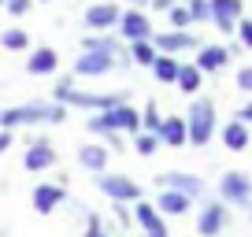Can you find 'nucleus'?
<instances>
[{
    "label": "nucleus",
    "instance_id": "nucleus-3",
    "mask_svg": "<svg viewBox=\"0 0 252 237\" xmlns=\"http://www.w3.org/2000/svg\"><path fill=\"white\" fill-rule=\"evenodd\" d=\"M186 122H189V145L193 148H208L219 130V108H215L212 96H193L186 111Z\"/></svg>",
    "mask_w": 252,
    "mask_h": 237
},
{
    "label": "nucleus",
    "instance_id": "nucleus-15",
    "mask_svg": "<svg viewBox=\"0 0 252 237\" xmlns=\"http://www.w3.org/2000/svg\"><path fill=\"white\" fill-rule=\"evenodd\" d=\"M156 48L167 56H182V52H193V48H200V37L193 30H167V33H156Z\"/></svg>",
    "mask_w": 252,
    "mask_h": 237
},
{
    "label": "nucleus",
    "instance_id": "nucleus-38",
    "mask_svg": "<svg viewBox=\"0 0 252 237\" xmlns=\"http://www.w3.org/2000/svg\"><path fill=\"white\" fill-rule=\"evenodd\" d=\"M141 237H163V234H141Z\"/></svg>",
    "mask_w": 252,
    "mask_h": 237
},
{
    "label": "nucleus",
    "instance_id": "nucleus-32",
    "mask_svg": "<svg viewBox=\"0 0 252 237\" xmlns=\"http://www.w3.org/2000/svg\"><path fill=\"white\" fill-rule=\"evenodd\" d=\"M37 4V0H8L4 8H8V15H15V19H23V15H30V8Z\"/></svg>",
    "mask_w": 252,
    "mask_h": 237
},
{
    "label": "nucleus",
    "instance_id": "nucleus-31",
    "mask_svg": "<svg viewBox=\"0 0 252 237\" xmlns=\"http://www.w3.org/2000/svg\"><path fill=\"white\" fill-rule=\"evenodd\" d=\"M82 48H119V41L111 37V33H89V37L82 41Z\"/></svg>",
    "mask_w": 252,
    "mask_h": 237
},
{
    "label": "nucleus",
    "instance_id": "nucleus-20",
    "mask_svg": "<svg viewBox=\"0 0 252 237\" xmlns=\"http://www.w3.org/2000/svg\"><path fill=\"white\" fill-rule=\"evenodd\" d=\"M159 141H163V148H182V145H189L186 115H163V122H159Z\"/></svg>",
    "mask_w": 252,
    "mask_h": 237
},
{
    "label": "nucleus",
    "instance_id": "nucleus-39",
    "mask_svg": "<svg viewBox=\"0 0 252 237\" xmlns=\"http://www.w3.org/2000/svg\"><path fill=\"white\" fill-rule=\"evenodd\" d=\"M130 4H149V0H130Z\"/></svg>",
    "mask_w": 252,
    "mask_h": 237
},
{
    "label": "nucleus",
    "instance_id": "nucleus-28",
    "mask_svg": "<svg viewBox=\"0 0 252 237\" xmlns=\"http://www.w3.org/2000/svg\"><path fill=\"white\" fill-rule=\"evenodd\" d=\"M159 122H163V118H159L156 100H149V104L141 108V130H149V134H159Z\"/></svg>",
    "mask_w": 252,
    "mask_h": 237
},
{
    "label": "nucleus",
    "instance_id": "nucleus-33",
    "mask_svg": "<svg viewBox=\"0 0 252 237\" xmlns=\"http://www.w3.org/2000/svg\"><path fill=\"white\" fill-rule=\"evenodd\" d=\"M237 89H241L245 96H252V63L237 67Z\"/></svg>",
    "mask_w": 252,
    "mask_h": 237
},
{
    "label": "nucleus",
    "instance_id": "nucleus-36",
    "mask_svg": "<svg viewBox=\"0 0 252 237\" xmlns=\"http://www.w3.org/2000/svg\"><path fill=\"white\" fill-rule=\"evenodd\" d=\"M237 118H241V122H249V126H252V96H249V100L241 104V108H237Z\"/></svg>",
    "mask_w": 252,
    "mask_h": 237
},
{
    "label": "nucleus",
    "instance_id": "nucleus-7",
    "mask_svg": "<svg viewBox=\"0 0 252 237\" xmlns=\"http://www.w3.org/2000/svg\"><path fill=\"white\" fill-rule=\"evenodd\" d=\"M230 211L234 207L219 197H204L197 207V237H222L230 226Z\"/></svg>",
    "mask_w": 252,
    "mask_h": 237
},
{
    "label": "nucleus",
    "instance_id": "nucleus-18",
    "mask_svg": "<svg viewBox=\"0 0 252 237\" xmlns=\"http://www.w3.org/2000/svg\"><path fill=\"white\" fill-rule=\"evenodd\" d=\"M230 56H234V52H230L226 45H200L193 63H197L204 74H219V71H226V67H230Z\"/></svg>",
    "mask_w": 252,
    "mask_h": 237
},
{
    "label": "nucleus",
    "instance_id": "nucleus-21",
    "mask_svg": "<svg viewBox=\"0 0 252 237\" xmlns=\"http://www.w3.org/2000/svg\"><path fill=\"white\" fill-rule=\"evenodd\" d=\"M156 207L167 219H182V215H189V207H197V200H189L178 189H156Z\"/></svg>",
    "mask_w": 252,
    "mask_h": 237
},
{
    "label": "nucleus",
    "instance_id": "nucleus-37",
    "mask_svg": "<svg viewBox=\"0 0 252 237\" xmlns=\"http://www.w3.org/2000/svg\"><path fill=\"white\" fill-rule=\"evenodd\" d=\"M149 4H152L156 11H171V8H174V0H149Z\"/></svg>",
    "mask_w": 252,
    "mask_h": 237
},
{
    "label": "nucleus",
    "instance_id": "nucleus-1",
    "mask_svg": "<svg viewBox=\"0 0 252 237\" xmlns=\"http://www.w3.org/2000/svg\"><path fill=\"white\" fill-rule=\"evenodd\" d=\"M67 118V104L56 100H30L15 108H0V126L4 130H23V126H56Z\"/></svg>",
    "mask_w": 252,
    "mask_h": 237
},
{
    "label": "nucleus",
    "instance_id": "nucleus-13",
    "mask_svg": "<svg viewBox=\"0 0 252 237\" xmlns=\"http://www.w3.org/2000/svg\"><path fill=\"white\" fill-rule=\"evenodd\" d=\"M219 141H222V148H226V152H252V126L234 115V118L222 122Z\"/></svg>",
    "mask_w": 252,
    "mask_h": 237
},
{
    "label": "nucleus",
    "instance_id": "nucleus-41",
    "mask_svg": "<svg viewBox=\"0 0 252 237\" xmlns=\"http://www.w3.org/2000/svg\"><path fill=\"white\" fill-rule=\"evenodd\" d=\"M4 4H8V0H0V8H4Z\"/></svg>",
    "mask_w": 252,
    "mask_h": 237
},
{
    "label": "nucleus",
    "instance_id": "nucleus-4",
    "mask_svg": "<svg viewBox=\"0 0 252 237\" xmlns=\"http://www.w3.org/2000/svg\"><path fill=\"white\" fill-rule=\"evenodd\" d=\"M119 67H130V59H123V48H82V56L71 63L74 78H108Z\"/></svg>",
    "mask_w": 252,
    "mask_h": 237
},
{
    "label": "nucleus",
    "instance_id": "nucleus-2",
    "mask_svg": "<svg viewBox=\"0 0 252 237\" xmlns=\"http://www.w3.org/2000/svg\"><path fill=\"white\" fill-rule=\"evenodd\" d=\"M86 130L93 137H108V134H141V111L134 108L130 100L115 104V108L108 111H93V115L86 118Z\"/></svg>",
    "mask_w": 252,
    "mask_h": 237
},
{
    "label": "nucleus",
    "instance_id": "nucleus-25",
    "mask_svg": "<svg viewBox=\"0 0 252 237\" xmlns=\"http://www.w3.org/2000/svg\"><path fill=\"white\" fill-rule=\"evenodd\" d=\"M82 237H119V234L108 226V222H104V215L86 211V230H82Z\"/></svg>",
    "mask_w": 252,
    "mask_h": 237
},
{
    "label": "nucleus",
    "instance_id": "nucleus-40",
    "mask_svg": "<svg viewBox=\"0 0 252 237\" xmlns=\"http://www.w3.org/2000/svg\"><path fill=\"white\" fill-rule=\"evenodd\" d=\"M0 237H8V230H0Z\"/></svg>",
    "mask_w": 252,
    "mask_h": 237
},
{
    "label": "nucleus",
    "instance_id": "nucleus-42",
    "mask_svg": "<svg viewBox=\"0 0 252 237\" xmlns=\"http://www.w3.org/2000/svg\"><path fill=\"white\" fill-rule=\"evenodd\" d=\"M41 4H48V0H41Z\"/></svg>",
    "mask_w": 252,
    "mask_h": 237
},
{
    "label": "nucleus",
    "instance_id": "nucleus-10",
    "mask_svg": "<svg viewBox=\"0 0 252 237\" xmlns=\"http://www.w3.org/2000/svg\"><path fill=\"white\" fill-rule=\"evenodd\" d=\"M30 204H33V211H37V215L60 211V207L67 204V185H63V182H37L30 189Z\"/></svg>",
    "mask_w": 252,
    "mask_h": 237
},
{
    "label": "nucleus",
    "instance_id": "nucleus-11",
    "mask_svg": "<svg viewBox=\"0 0 252 237\" xmlns=\"http://www.w3.org/2000/svg\"><path fill=\"white\" fill-rule=\"evenodd\" d=\"M115 30H119V37H123L126 45H130V41H152V37H156V33H152L149 15H145L141 8H126Z\"/></svg>",
    "mask_w": 252,
    "mask_h": 237
},
{
    "label": "nucleus",
    "instance_id": "nucleus-19",
    "mask_svg": "<svg viewBox=\"0 0 252 237\" xmlns=\"http://www.w3.org/2000/svg\"><path fill=\"white\" fill-rule=\"evenodd\" d=\"M60 71V52L52 45H41V48H30V59H26V74L33 78H45V74H56Z\"/></svg>",
    "mask_w": 252,
    "mask_h": 237
},
{
    "label": "nucleus",
    "instance_id": "nucleus-22",
    "mask_svg": "<svg viewBox=\"0 0 252 237\" xmlns=\"http://www.w3.org/2000/svg\"><path fill=\"white\" fill-rule=\"evenodd\" d=\"M149 71H152V78H156L159 86H174V82H178V71H182V59H178V56L159 52V56H156V63H152Z\"/></svg>",
    "mask_w": 252,
    "mask_h": 237
},
{
    "label": "nucleus",
    "instance_id": "nucleus-5",
    "mask_svg": "<svg viewBox=\"0 0 252 237\" xmlns=\"http://www.w3.org/2000/svg\"><path fill=\"white\" fill-rule=\"evenodd\" d=\"M93 185L111 200V204H137L141 200V185L123 171H100L93 174Z\"/></svg>",
    "mask_w": 252,
    "mask_h": 237
},
{
    "label": "nucleus",
    "instance_id": "nucleus-26",
    "mask_svg": "<svg viewBox=\"0 0 252 237\" xmlns=\"http://www.w3.org/2000/svg\"><path fill=\"white\" fill-rule=\"evenodd\" d=\"M159 145H163V141H159V134H149V130L134 134V152H137V156H145V159H149V156H156V152H159Z\"/></svg>",
    "mask_w": 252,
    "mask_h": 237
},
{
    "label": "nucleus",
    "instance_id": "nucleus-29",
    "mask_svg": "<svg viewBox=\"0 0 252 237\" xmlns=\"http://www.w3.org/2000/svg\"><path fill=\"white\" fill-rule=\"evenodd\" d=\"M167 19H171L174 30H189L193 26V15H189V4H174L171 11H167Z\"/></svg>",
    "mask_w": 252,
    "mask_h": 237
},
{
    "label": "nucleus",
    "instance_id": "nucleus-12",
    "mask_svg": "<svg viewBox=\"0 0 252 237\" xmlns=\"http://www.w3.org/2000/svg\"><path fill=\"white\" fill-rule=\"evenodd\" d=\"M134 226L141 230V234H163V237H171L167 234V215L156 207V200H137L134 204Z\"/></svg>",
    "mask_w": 252,
    "mask_h": 237
},
{
    "label": "nucleus",
    "instance_id": "nucleus-27",
    "mask_svg": "<svg viewBox=\"0 0 252 237\" xmlns=\"http://www.w3.org/2000/svg\"><path fill=\"white\" fill-rule=\"evenodd\" d=\"M0 45L8 48V52H26V48H30V37H26V30H15V26H11V30L0 33Z\"/></svg>",
    "mask_w": 252,
    "mask_h": 237
},
{
    "label": "nucleus",
    "instance_id": "nucleus-6",
    "mask_svg": "<svg viewBox=\"0 0 252 237\" xmlns=\"http://www.w3.org/2000/svg\"><path fill=\"white\" fill-rule=\"evenodd\" d=\"M215 197L226 200V204L237 207V211H249L252 207V178H249V171H222L219 185H215Z\"/></svg>",
    "mask_w": 252,
    "mask_h": 237
},
{
    "label": "nucleus",
    "instance_id": "nucleus-24",
    "mask_svg": "<svg viewBox=\"0 0 252 237\" xmlns=\"http://www.w3.org/2000/svg\"><path fill=\"white\" fill-rule=\"evenodd\" d=\"M126 56H130V63H137V67H152L156 56H159V48H156V41H130Z\"/></svg>",
    "mask_w": 252,
    "mask_h": 237
},
{
    "label": "nucleus",
    "instance_id": "nucleus-17",
    "mask_svg": "<svg viewBox=\"0 0 252 237\" xmlns=\"http://www.w3.org/2000/svg\"><path fill=\"white\" fill-rule=\"evenodd\" d=\"M241 11V0H212V23L219 26V33H237V23L245 19Z\"/></svg>",
    "mask_w": 252,
    "mask_h": 237
},
{
    "label": "nucleus",
    "instance_id": "nucleus-14",
    "mask_svg": "<svg viewBox=\"0 0 252 237\" xmlns=\"http://www.w3.org/2000/svg\"><path fill=\"white\" fill-rule=\"evenodd\" d=\"M86 30H115L119 19H123V11H119V4H111V0H100V4H89L86 8Z\"/></svg>",
    "mask_w": 252,
    "mask_h": 237
},
{
    "label": "nucleus",
    "instance_id": "nucleus-8",
    "mask_svg": "<svg viewBox=\"0 0 252 237\" xmlns=\"http://www.w3.org/2000/svg\"><path fill=\"white\" fill-rule=\"evenodd\" d=\"M156 189H178V193H186L189 200H197V204L208 197V182L200 174H193V171H163V174H156Z\"/></svg>",
    "mask_w": 252,
    "mask_h": 237
},
{
    "label": "nucleus",
    "instance_id": "nucleus-9",
    "mask_svg": "<svg viewBox=\"0 0 252 237\" xmlns=\"http://www.w3.org/2000/svg\"><path fill=\"white\" fill-rule=\"evenodd\" d=\"M56 163H60V152H56V145L48 141V137H33V141L26 145L23 167H26L30 174H45V171H52Z\"/></svg>",
    "mask_w": 252,
    "mask_h": 237
},
{
    "label": "nucleus",
    "instance_id": "nucleus-23",
    "mask_svg": "<svg viewBox=\"0 0 252 237\" xmlns=\"http://www.w3.org/2000/svg\"><path fill=\"white\" fill-rule=\"evenodd\" d=\"M174 86H178L186 96H200V89H204V71H200L197 63H182L178 82H174Z\"/></svg>",
    "mask_w": 252,
    "mask_h": 237
},
{
    "label": "nucleus",
    "instance_id": "nucleus-34",
    "mask_svg": "<svg viewBox=\"0 0 252 237\" xmlns=\"http://www.w3.org/2000/svg\"><path fill=\"white\" fill-rule=\"evenodd\" d=\"M237 41H241L245 52H252V19H241V23H237Z\"/></svg>",
    "mask_w": 252,
    "mask_h": 237
},
{
    "label": "nucleus",
    "instance_id": "nucleus-16",
    "mask_svg": "<svg viewBox=\"0 0 252 237\" xmlns=\"http://www.w3.org/2000/svg\"><path fill=\"white\" fill-rule=\"evenodd\" d=\"M78 167L82 171H89V174H100V171H108V163H111V148L104 141H86V145H78Z\"/></svg>",
    "mask_w": 252,
    "mask_h": 237
},
{
    "label": "nucleus",
    "instance_id": "nucleus-35",
    "mask_svg": "<svg viewBox=\"0 0 252 237\" xmlns=\"http://www.w3.org/2000/svg\"><path fill=\"white\" fill-rule=\"evenodd\" d=\"M8 148H15V130H4V126H0V156H4Z\"/></svg>",
    "mask_w": 252,
    "mask_h": 237
},
{
    "label": "nucleus",
    "instance_id": "nucleus-30",
    "mask_svg": "<svg viewBox=\"0 0 252 237\" xmlns=\"http://www.w3.org/2000/svg\"><path fill=\"white\" fill-rule=\"evenodd\" d=\"M193 23H212V0H186Z\"/></svg>",
    "mask_w": 252,
    "mask_h": 237
}]
</instances>
